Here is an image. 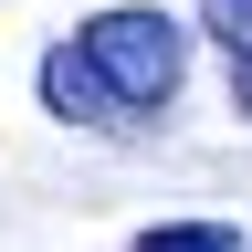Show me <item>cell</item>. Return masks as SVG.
<instances>
[{"mask_svg":"<svg viewBox=\"0 0 252 252\" xmlns=\"http://www.w3.org/2000/svg\"><path fill=\"white\" fill-rule=\"evenodd\" d=\"M189 84V32L168 11H147V0H116V11H94L74 42L42 53V105L63 126H94V137H137L179 105Z\"/></svg>","mask_w":252,"mask_h":252,"instance_id":"obj_1","label":"cell"},{"mask_svg":"<svg viewBox=\"0 0 252 252\" xmlns=\"http://www.w3.org/2000/svg\"><path fill=\"white\" fill-rule=\"evenodd\" d=\"M200 32L231 53V116H252V0H200Z\"/></svg>","mask_w":252,"mask_h":252,"instance_id":"obj_2","label":"cell"},{"mask_svg":"<svg viewBox=\"0 0 252 252\" xmlns=\"http://www.w3.org/2000/svg\"><path fill=\"white\" fill-rule=\"evenodd\" d=\"M137 252H242L231 220H158V231H137Z\"/></svg>","mask_w":252,"mask_h":252,"instance_id":"obj_3","label":"cell"}]
</instances>
